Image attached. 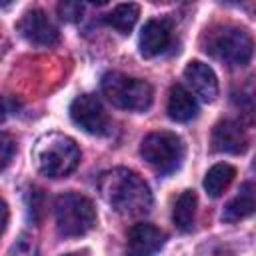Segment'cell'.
<instances>
[{
    "label": "cell",
    "mask_w": 256,
    "mask_h": 256,
    "mask_svg": "<svg viewBox=\"0 0 256 256\" xmlns=\"http://www.w3.org/2000/svg\"><path fill=\"white\" fill-rule=\"evenodd\" d=\"M100 196L122 216H142L152 208V192L144 178L128 168H112L98 178Z\"/></svg>",
    "instance_id": "6da1fadb"
},
{
    "label": "cell",
    "mask_w": 256,
    "mask_h": 256,
    "mask_svg": "<svg viewBox=\"0 0 256 256\" xmlns=\"http://www.w3.org/2000/svg\"><path fill=\"white\" fill-rule=\"evenodd\" d=\"M32 156L36 168L48 178H64L72 174L80 162V150L76 142L60 132L40 136Z\"/></svg>",
    "instance_id": "7a4b0ae2"
},
{
    "label": "cell",
    "mask_w": 256,
    "mask_h": 256,
    "mask_svg": "<svg viewBox=\"0 0 256 256\" xmlns=\"http://www.w3.org/2000/svg\"><path fill=\"white\" fill-rule=\"evenodd\" d=\"M204 50L230 66H244L254 54V38L246 28L224 24L208 32Z\"/></svg>",
    "instance_id": "3957f363"
},
{
    "label": "cell",
    "mask_w": 256,
    "mask_h": 256,
    "mask_svg": "<svg viewBox=\"0 0 256 256\" xmlns=\"http://www.w3.org/2000/svg\"><path fill=\"white\" fill-rule=\"evenodd\" d=\"M102 94L116 108L132 112L148 110L154 100V90L146 80L122 72H106L102 76Z\"/></svg>",
    "instance_id": "277c9868"
},
{
    "label": "cell",
    "mask_w": 256,
    "mask_h": 256,
    "mask_svg": "<svg viewBox=\"0 0 256 256\" xmlns=\"http://www.w3.org/2000/svg\"><path fill=\"white\" fill-rule=\"evenodd\" d=\"M54 216L58 232L68 238L82 236L90 232L96 224V208L92 200L76 192H66L56 198Z\"/></svg>",
    "instance_id": "5b68a950"
},
{
    "label": "cell",
    "mask_w": 256,
    "mask_h": 256,
    "mask_svg": "<svg viewBox=\"0 0 256 256\" xmlns=\"http://www.w3.org/2000/svg\"><path fill=\"white\" fill-rule=\"evenodd\" d=\"M140 154L152 168L162 174H168L180 166L184 158V144L174 132H150L140 144Z\"/></svg>",
    "instance_id": "8992f818"
},
{
    "label": "cell",
    "mask_w": 256,
    "mask_h": 256,
    "mask_svg": "<svg viewBox=\"0 0 256 256\" xmlns=\"http://www.w3.org/2000/svg\"><path fill=\"white\" fill-rule=\"evenodd\" d=\"M70 118L88 134L106 136L110 132V118L94 94H82L74 98L70 104Z\"/></svg>",
    "instance_id": "52a82bcc"
},
{
    "label": "cell",
    "mask_w": 256,
    "mask_h": 256,
    "mask_svg": "<svg viewBox=\"0 0 256 256\" xmlns=\"http://www.w3.org/2000/svg\"><path fill=\"white\" fill-rule=\"evenodd\" d=\"M18 30L20 34L38 46H54L60 40V32L58 26L48 18V14L40 8H32L28 10L20 22H18Z\"/></svg>",
    "instance_id": "ba28073f"
},
{
    "label": "cell",
    "mask_w": 256,
    "mask_h": 256,
    "mask_svg": "<svg viewBox=\"0 0 256 256\" xmlns=\"http://www.w3.org/2000/svg\"><path fill=\"white\" fill-rule=\"evenodd\" d=\"M166 234L146 222L134 224L128 230V242H126V254L128 256H156L160 248L164 246Z\"/></svg>",
    "instance_id": "9c48e42d"
},
{
    "label": "cell",
    "mask_w": 256,
    "mask_h": 256,
    "mask_svg": "<svg viewBox=\"0 0 256 256\" xmlns=\"http://www.w3.org/2000/svg\"><path fill=\"white\" fill-rule=\"evenodd\" d=\"M172 42V24L166 18L148 20L140 32V54L154 58L162 54Z\"/></svg>",
    "instance_id": "30bf717a"
},
{
    "label": "cell",
    "mask_w": 256,
    "mask_h": 256,
    "mask_svg": "<svg viewBox=\"0 0 256 256\" xmlns=\"http://www.w3.org/2000/svg\"><path fill=\"white\" fill-rule=\"evenodd\" d=\"M184 78L188 82V86L192 88V92L204 100V102H212L218 96V80L214 70L200 62V60H192L188 62V66L184 68Z\"/></svg>",
    "instance_id": "8fae6325"
},
{
    "label": "cell",
    "mask_w": 256,
    "mask_h": 256,
    "mask_svg": "<svg viewBox=\"0 0 256 256\" xmlns=\"http://www.w3.org/2000/svg\"><path fill=\"white\" fill-rule=\"evenodd\" d=\"M212 148L226 154H242L248 148L244 128L232 120H220L212 130Z\"/></svg>",
    "instance_id": "7c38bea8"
},
{
    "label": "cell",
    "mask_w": 256,
    "mask_h": 256,
    "mask_svg": "<svg viewBox=\"0 0 256 256\" xmlns=\"http://www.w3.org/2000/svg\"><path fill=\"white\" fill-rule=\"evenodd\" d=\"M166 112L176 122H190L198 114V102L190 90H186L182 84H174L168 92Z\"/></svg>",
    "instance_id": "4fadbf2b"
},
{
    "label": "cell",
    "mask_w": 256,
    "mask_h": 256,
    "mask_svg": "<svg viewBox=\"0 0 256 256\" xmlns=\"http://www.w3.org/2000/svg\"><path fill=\"white\" fill-rule=\"evenodd\" d=\"M256 212V184L244 182L238 194L224 206L222 220L224 222H240Z\"/></svg>",
    "instance_id": "5bb4252c"
},
{
    "label": "cell",
    "mask_w": 256,
    "mask_h": 256,
    "mask_svg": "<svg viewBox=\"0 0 256 256\" xmlns=\"http://www.w3.org/2000/svg\"><path fill=\"white\" fill-rule=\"evenodd\" d=\"M196 192L194 190H184L176 202H174V210H172V220L176 224V228L180 232H190L192 224H194V216H196Z\"/></svg>",
    "instance_id": "9a60e30c"
},
{
    "label": "cell",
    "mask_w": 256,
    "mask_h": 256,
    "mask_svg": "<svg viewBox=\"0 0 256 256\" xmlns=\"http://www.w3.org/2000/svg\"><path fill=\"white\" fill-rule=\"evenodd\" d=\"M236 176V168L226 164V162H220V164H214L206 176H204V190L208 192V196L212 198H218L228 186L230 182L234 180Z\"/></svg>",
    "instance_id": "2e32d148"
},
{
    "label": "cell",
    "mask_w": 256,
    "mask_h": 256,
    "mask_svg": "<svg viewBox=\"0 0 256 256\" xmlns=\"http://www.w3.org/2000/svg\"><path fill=\"white\" fill-rule=\"evenodd\" d=\"M138 16H140L138 4L128 2V4H118V6L104 18V22H106L108 26H112L114 30H118V32H122V34H128V32L134 28Z\"/></svg>",
    "instance_id": "e0dca14e"
},
{
    "label": "cell",
    "mask_w": 256,
    "mask_h": 256,
    "mask_svg": "<svg viewBox=\"0 0 256 256\" xmlns=\"http://www.w3.org/2000/svg\"><path fill=\"white\" fill-rule=\"evenodd\" d=\"M8 256H38V246L36 240L28 234H20L18 240L12 244Z\"/></svg>",
    "instance_id": "ac0fdd59"
},
{
    "label": "cell",
    "mask_w": 256,
    "mask_h": 256,
    "mask_svg": "<svg viewBox=\"0 0 256 256\" xmlns=\"http://www.w3.org/2000/svg\"><path fill=\"white\" fill-rule=\"evenodd\" d=\"M82 12H84V4H80V2H60L58 4V14L66 22L80 20L82 18Z\"/></svg>",
    "instance_id": "d6986e66"
},
{
    "label": "cell",
    "mask_w": 256,
    "mask_h": 256,
    "mask_svg": "<svg viewBox=\"0 0 256 256\" xmlns=\"http://www.w3.org/2000/svg\"><path fill=\"white\" fill-rule=\"evenodd\" d=\"M14 148H16V144H14L12 138L4 132V134H2V168H4V170L8 168V164H10V160H12Z\"/></svg>",
    "instance_id": "ffe728a7"
},
{
    "label": "cell",
    "mask_w": 256,
    "mask_h": 256,
    "mask_svg": "<svg viewBox=\"0 0 256 256\" xmlns=\"http://www.w3.org/2000/svg\"><path fill=\"white\" fill-rule=\"evenodd\" d=\"M64 256H76V254H64Z\"/></svg>",
    "instance_id": "44dd1931"
}]
</instances>
